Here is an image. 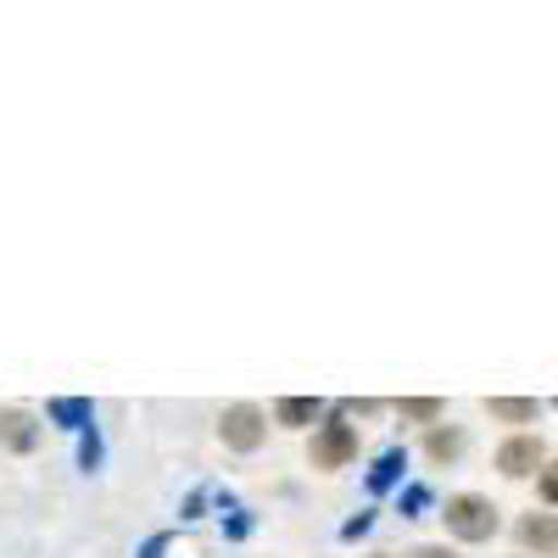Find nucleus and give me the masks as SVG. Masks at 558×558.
Returning <instances> with one entry per match:
<instances>
[{"mask_svg": "<svg viewBox=\"0 0 558 558\" xmlns=\"http://www.w3.org/2000/svg\"><path fill=\"white\" fill-rule=\"evenodd\" d=\"M441 520H447V531H452L458 542H492V536H497V508H492V497H481V492L447 497Z\"/></svg>", "mask_w": 558, "mask_h": 558, "instance_id": "f257e3e1", "label": "nucleus"}, {"mask_svg": "<svg viewBox=\"0 0 558 558\" xmlns=\"http://www.w3.org/2000/svg\"><path fill=\"white\" fill-rule=\"evenodd\" d=\"M357 458V425H347V413H330L313 430V470H347Z\"/></svg>", "mask_w": 558, "mask_h": 558, "instance_id": "f03ea898", "label": "nucleus"}, {"mask_svg": "<svg viewBox=\"0 0 558 558\" xmlns=\"http://www.w3.org/2000/svg\"><path fill=\"white\" fill-rule=\"evenodd\" d=\"M402 418H418V425H430V418H441V402H436V397H408V402H402Z\"/></svg>", "mask_w": 558, "mask_h": 558, "instance_id": "9d476101", "label": "nucleus"}, {"mask_svg": "<svg viewBox=\"0 0 558 558\" xmlns=\"http://www.w3.org/2000/svg\"><path fill=\"white\" fill-rule=\"evenodd\" d=\"M497 470H502L508 481L536 475V470H542V441H536V436H508V441L497 447Z\"/></svg>", "mask_w": 558, "mask_h": 558, "instance_id": "20e7f679", "label": "nucleus"}, {"mask_svg": "<svg viewBox=\"0 0 558 558\" xmlns=\"http://www.w3.org/2000/svg\"><path fill=\"white\" fill-rule=\"evenodd\" d=\"M486 408H492V418H508V425H525V418H536V402H525V397H492Z\"/></svg>", "mask_w": 558, "mask_h": 558, "instance_id": "1a4fd4ad", "label": "nucleus"}, {"mask_svg": "<svg viewBox=\"0 0 558 558\" xmlns=\"http://www.w3.org/2000/svg\"><path fill=\"white\" fill-rule=\"evenodd\" d=\"M218 436H223V447H235V452H257V447H263V436H268V418H263V408L235 402V408H223Z\"/></svg>", "mask_w": 558, "mask_h": 558, "instance_id": "7ed1b4c3", "label": "nucleus"}, {"mask_svg": "<svg viewBox=\"0 0 558 558\" xmlns=\"http://www.w3.org/2000/svg\"><path fill=\"white\" fill-rule=\"evenodd\" d=\"M413 558H458L452 547H413Z\"/></svg>", "mask_w": 558, "mask_h": 558, "instance_id": "f8f14e48", "label": "nucleus"}, {"mask_svg": "<svg viewBox=\"0 0 558 558\" xmlns=\"http://www.w3.org/2000/svg\"><path fill=\"white\" fill-rule=\"evenodd\" d=\"M425 452H430L436 463L458 458V452H463V430H452V425H436V430H430V441H425Z\"/></svg>", "mask_w": 558, "mask_h": 558, "instance_id": "6e6552de", "label": "nucleus"}, {"mask_svg": "<svg viewBox=\"0 0 558 558\" xmlns=\"http://www.w3.org/2000/svg\"><path fill=\"white\" fill-rule=\"evenodd\" d=\"M0 447H7V452H34V447H39L34 413H23V408H7V413H0Z\"/></svg>", "mask_w": 558, "mask_h": 558, "instance_id": "39448f33", "label": "nucleus"}, {"mask_svg": "<svg viewBox=\"0 0 558 558\" xmlns=\"http://www.w3.org/2000/svg\"><path fill=\"white\" fill-rule=\"evenodd\" d=\"M520 542L536 553H558V520L553 514H525L520 520Z\"/></svg>", "mask_w": 558, "mask_h": 558, "instance_id": "423d86ee", "label": "nucleus"}, {"mask_svg": "<svg viewBox=\"0 0 558 558\" xmlns=\"http://www.w3.org/2000/svg\"><path fill=\"white\" fill-rule=\"evenodd\" d=\"M536 492H542V502H558V458H553L547 470L536 475Z\"/></svg>", "mask_w": 558, "mask_h": 558, "instance_id": "9b49d317", "label": "nucleus"}, {"mask_svg": "<svg viewBox=\"0 0 558 558\" xmlns=\"http://www.w3.org/2000/svg\"><path fill=\"white\" fill-rule=\"evenodd\" d=\"M318 413H324V408H318L313 397H286V402H274V418H279V425H313Z\"/></svg>", "mask_w": 558, "mask_h": 558, "instance_id": "0eeeda50", "label": "nucleus"}]
</instances>
